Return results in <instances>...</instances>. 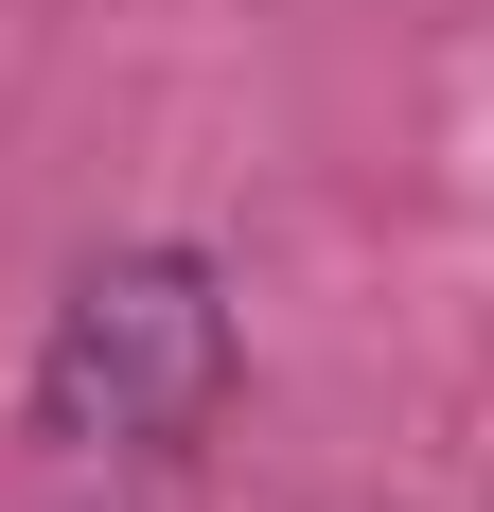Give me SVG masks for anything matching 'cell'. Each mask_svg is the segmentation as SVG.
Wrapping results in <instances>:
<instances>
[{
	"label": "cell",
	"mask_w": 494,
	"mask_h": 512,
	"mask_svg": "<svg viewBox=\"0 0 494 512\" xmlns=\"http://www.w3.org/2000/svg\"><path fill=\"white\" fill-rule=\"evenodd\" d=\"M230 407V283L195 248H106L36 336V442L71 460H177Z\"/></svg>",
	"instance_id": "6da1fadb"
}]
</instances>
